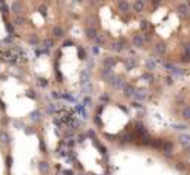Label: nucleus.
<instances>
[{
    "label": "nucleus",
    "mask_w": 190,
    "mask_h": 175,
    "mask_svg": "<svg viewBox=\"0 0 190 175\" xmlns=\"http://www.w3.org/2000/svg\"><path fill=\"white\" fill-rule=\"evenodd\" d=\"M53 34H54V37H57V38H62L63 35H64V29L62 26H56L53 29Z\"/></svg>",
    "instance_id": "obj_1"
},
{
    "label": "nucleus",
    "mask_w": 190,
    "mask_h": 175,
    "mask_svg": "<svg viewBox=\"0 0 190 175\" xmlns=\"http://www.w3.org/2000/svg\"><path fill=\"white\" fill-rule=\"evenodd\" d=\"M132 7H133L134 12H142V9H143V2H142V0H138V2H134L133 5H132Z\"/></svg>",
    "instance_id": "obj_2"
},
{
    "label": "nucleus",
    "mask_w": 190,
    "mask_h": 175,
    "mask_svg": "<svg viewBox=\"0 0 190 175\" xmlns=\"http://www.w3.org/2000/svg\"><path fill=\"white\" fill-rule=\"evenodd\" d=\"M133 44L136 47H142L143 45V37H140V35H136L133 38Z\"/></svg>",
    "instance_id": "obj_3"
},
{
    "label": "nucleus",
    "mask_w": 190,
    "mask_h": 175,
    "mask_svg": "<svg viewBox=\"0 0 190 175\" xmlns=\"http://www.w3.org/2000/svg\"><path fill=\"white\" fill-rule=\"evenodd\" d=\"M118 7H120V10L127 12L129 9H130V5H129L127 2H120V3H118Z\"/></svg>",
    "instance_id": "obj_4"
},
{
    "label": "nucleus",
    "mask_w": 190,
    "mask_h": 175,
    "mask_svg": "<svg viewBox=\"0 0 190 175\" xmlns=\"http://www.w3.org/2000/svg\"><path fill=\"white\" fill-rule=\"evenodd\" d=\"M12 9H13V12L19 13V12L22 10V5H21L19 2H15V3H12Z\"/></svg>",
    "instance_id": "obj_5"
},
{
    "label": "nucleus",
    "mask_w": 190,
    "mask_h": 175,
    "mask_svg": "<svg viewBox=\"0 0 190 175\" xmlns=\"http://www.w3.org/2000/svg\"><path fill=\"white\" fill-rule=\"evenodd\" d=\"M177 9H179V12L181 13V15H187V5L181 3V5L177 6Z\"/></svg>",
    "instance_id": "obj_6"
},
{
    "label": "nucleus",
    "mask_w": 190,
    "mask_h": 175,
    "mask_svg": "<svg viewBox=\"0 0 190 175\" xmlns=\"http://www.w3.org/2000/svg\"><path fill=\"white\" fill-rule=\"evenodd\" d=\"M155 50H157L158 53H159V54H164V53H165V45H164L162 43H159V44L157 45V47H155Z\"/></svg>",
    "instance_id": "obj_7"
},
{
    "label": "nucleus",
    "mask_w": 190,
    "mask_h": 175,
    "mask_svg": "<svg viewBox=\"0 0 190 175\" xmlns=\"http://www.w3.org/2000/svg\"><path fill=\"white\" fill-rule=\"evenodd\" d=\"M86 35H88L89 38H94L95 35H97V31H95L94 28H88V29H86Z\"/></svg>",
    "instance_id": "obj_8"
},
{
    "label": "nucleus",
    "mask_w": 190,
    "mask_h": 175,
    "mask_svg": "<svg viewBox=\"0 0 190 175\" xmlns=\"http://www.w3.org/2000/svg\"><path fill=\"white\" fill-rule=\"evenodd\" d=\"M180 140H181V143H183L184 146L189 144V136H187V134H181V136H180Z\"/></svg>",
    "instance_id": "obj_9"
},
{
    "label": "nucleus",
    "mask_w": 190,
    "mask_h": 175,
    "mask_svg": "<svg viewBox=\"0 0 190 175\" xmlns=\"http://www.w3.org/2000/svg\"><path fill=\"white\" fill-rule=\"evenodd\" d=\"M124 92H126V95H134V88H132V86H127L126 89H124Z\"/></svg>",
    "instance_id": "obj_10"
},
{
    "label": "nucleus",
    "mask_w": 190,
    "mask_h": 175,
    "mask_svg": "<svg viewBox=\"0 0 190 175\" xmlns=\"http://www.w3.org/2000/svg\"><path fill=\"white\" fill-rule=\"evenodd\" d=\"M31 118H32V120H39V118H41V112H39V111L32 112V114H31Z\"/></svg>",
    "instance_id": "obj_11"
},
{
    "label": "nucleus",
    "mask_w": 190,
    "mask_h": 175,
    "mask_svg": "<svg viewBox=\"0 0 190 175\" xmlns=\"http://www.w3.org/2000/svg\"><path fill=\"white\" fill-rule=\"evenodd\" d=\"M113 48L117 50V51H120V50H123V44L122 43H114L113 44Z\"/></svg>",
    "instance_id": "obj_12"
},
{
    "label": "nucleus",
    "mask_w": 190,
    "mask_h": 175,
    "mask_svg": "<svg viewBox=\"0 0 190 175\" xmlns=\"http://www.w3.org/2000/svg\"><path fill=\"white\" fill-rule=\"evenodd\" d=\"M0 139H2V142H5V143L9 142V136H7L6 133H2V134H0Z\"/></svg>",
    "instance_id": "obj_13"
},
{
    "label": "nucleus",
    "mask_w": 190,
    "mask_h": 175,
    "mask_svg": "<svg viewBox=\"0 0 190 175\" xmlns=\"http://www.w3.org/2000/svg\"><path fill=\"white\" fill-rule=\"evenodd\" d=\"M138 93H140V95H136V98H138V99H143L146 96V92H145V91H139Z\"/></svg>",
    "instance_id": "obj_14"
},
{
    "label": "nucleus",
    "mask_w": 190,
    "mask_h": 175,
    "mask_svg": "<svg viewBox=\"0 0 190 175\" xmlns=\"http://www.w3.org/2000/svg\"><path fill=\"white\" fill-rule=\"evenodd\" d=\"M39 169H41V171H47V169H48V165L45 164V162H41V164H39Z\"/></svg>",
    "instance_id": "obj_15"
},
{
    "label": "nucleus",
    "mask_w": 190,
    "mask_h": 175,
    "mask_svg": "<svg viewBox=\"0 0 190 175\" xmlns=\"http://www.w3.org/2000/svg\"><path fill=\"white\" fill-rule=\"evenodd\" d=\"M183 115H184V118H189V107H186L183 109Z\"/></svg>",
    "instance_id": "obj_16"
},
{
    "label": "nucleus",
    "mask_w": 190,
    "mask_h": 175,
    "mask_svg": "<svg viewBox=\"0 0 190 175\" xmlns=\"http://www.w3.org/2000/svg\"><path fill=\"white\" fill-rule=\"evenodd\" d=\"M29 41H31L32 44H37V43H38V39L35 38V37H31V38H29Z\"/></svg>",
    "instance_id": "obj_17"
},
{
    "label": "nucleus",
    "mask_w": 190,
    "mask_h": 175,
    "mask_svg": "<svg viewBox=\"0 0 190 175\" xmlns=\"http://www.w3.org/2000/svg\"><path fill=\"white\" fill-rule=\"evenodd\" d=\"M140 28H142V29H146V28H148V22H142Z\"/></svg>",
    "instance_id": "obj_18"
},
{
    "label": "nucleus",
    "mask_w": 190,
    "mask_h": 175,
    "mask_svg": "<svg viewBox=\"0 0 190 175\" xmlns=\"http://www.w3.org/2000/svg\"><path fill=\"white\" fill-rule=\"evenodd\" d=\"M113 63H114V61L111 60V57H108V60H105V64H110V66H111Z\"/></svg>",
    "instance_id": "obj_19"
},
{
    "label": "nucleus",
    "mask_w": 190,
    "mask_h": 175,
    "mask_svg": "<svg viewBox=\"0 0 190 175\" xmlns=\"http://www.w3.org/2000/svg\"><path fill=\"white\" fill-rule=\"evenodd\" d=\"M51 45H53V41H48V39H47V41H45V47H51Z\"/></svg>",
    "instance_id": "obj_20"
},
{
    "label": "nucleus",
    "mask_w": 190,
    "mask_h": 175,
    "mask_svg": "<svg viewBox=\"0 0 190 175\" xmlns=\"http://www.w3.org/2000/svg\"><path fill=\"white\" fill-rule=\"evenodd\" d=\"M48 112H54V107H53V105H48Z\"/></svg>",
    "instance_id": "obj_21"
},
{
    "label": "nucleus",
    "mask_w": 190,
    "mask_h": 175,
    "mask_svg": "<svg viewBox=\"0 0 190 175\" xmlns=\"http://www.w3.org/2000/svg\"><path fill=\"white\" fill-rule=\"evenodd\" d=\"M16 22H18V23H21V22H23V18H22V16H18V18H16Z\"/></svg>",
    "instance_id": "obj_22"
}]
</instances>
